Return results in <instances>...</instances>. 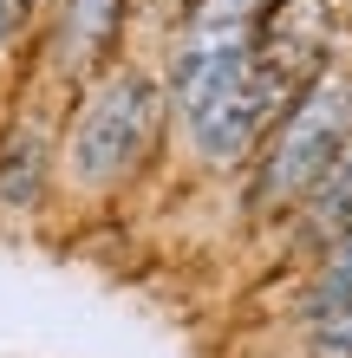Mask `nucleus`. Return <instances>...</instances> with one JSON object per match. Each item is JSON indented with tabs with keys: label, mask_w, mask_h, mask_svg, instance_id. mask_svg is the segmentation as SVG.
I'll use <instances>...</instances> for the list:
<instances>
[{
	"label": "nucleus",
	"mask_w": 352,
	"mask_h": 358,
	"mask_svg": "<svg viewBox=\"0 0 352 358\" xmlns=\"http://www.w3.org/2000/svg\"><path fill=\"white\" fill-rule=\"evenodd\" d=\"M326 215H346L352 222V163L333 170V189H326Z\"/></svg>",
	"instance_id": "6"
},
{
	"label": "nucleus",
	"mask_w": 352,
	"mask_h": 358,
	"mask_svg": "<svg viewBox=\"0 0 352 358\" xmlns=\"http://www.w3.org/2000/svg\"><path fill=\"white\" fill-rule=\"evenodd\" d=\"M157 111L163 98L143 72H111L105 85L92 92L85 117L72 131V150H66V176L78 189H111L124 182L143 163V150L157 143Z\"/></svg>",
	"instance_id": "1"
},
{
	"label": "nucleus",
	"mask_w": 352,
	"mask_h": 358,
	"mask_svg": "<svg viewBox=\"0 0 352 358\" xmlns=\"http://www.w3.org/2000/svg\"><path fill=\"white\" fill-rule=\"evenodd\" d=\"M20 13H27V0H0V46H7V39H13Z\"/></svg>",
	"instance_id": "7"
},
{
	"label": "nucleus",
	"mask_w": 352,
	"mask_h": 358,
	"mask_svg": "<svg viewBox=\"0 0 352 358\" xmlns=\"http://www.w3.org/2000/svg\"><path fill=\"white\" fill-rule=\"evenodd\" d=\"M346 143H352V78H320L287 111L281 137H274V157H267V176H261V196L267 202H294L307 189H320L333 176Z\"/></svg>",
	"instance_id": "2"
},
{
	"label": "nucleus",
	"mask_w": 352,
	"mask_h": 358,
	"mask_svg": "<svg viewBox=\"0 0 352 358\" xmlns=\"http://www.w3.org/2000/svg\"><path fill=\"white\" fill-rule=\"evenodd\" d=\"M314 358H352V300L314 332Z\"/></svg>",
	"instance_id": "4"
},
{
	"label": "nucleus",
	"mask_w": 352,
	"mask_h": 358,
	"mask_svg": "<svg viewBox=\"0 0 352 358\" xmlns=\"http://www.w3.org/2000/svg\"><path fill=\"white\" fill-rule=\"evenodd\" d=\"M118 7H124V0H66V39L78 52L98 46V39L118 27Z\"/></svg>",
	"instance_id": "3"
},
{
	"label": "nucleus",
	"mask_w": 352,
	"mask_h": 358,
	"mask_svg": "<svg viewBox=\"0 0 352 358\" xmlns=\"http://www.w3.org/2000/svg\"><path fill=\"white\" fill-rule=\"evenodd\" d=\"M320 300H352V235L339 241V255H333V267H326V280H320Z\"/></svg>",
	"instance_id": "5"
}]
</instances>
